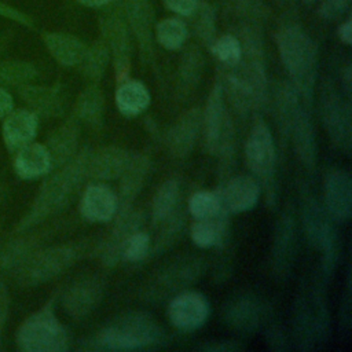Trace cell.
I'll return each instance as SVG.
<instances>
[{"instance_id":"54","label":"cell","mask_w":352,"mask_h":352,"mask_svg":"<svg viewBox=\"0 0 352 352\" xmlns=\"http://www.w3.org/2000/svg\"><path fill=\"white\" fill-rule=\"evenodd\" d=\"M12 96L4 87H0V118L6 117L12 110Z\"/></svg>"},{"instance_id":"58","label":"cell","mask_w":352,"mask_h":352,"mask_svg":"<svg viewBox=\"0 0 352 352\" xmlns=\"http://www.w3.org/2000/svg\"><path fill=\"white\" fill-rule=\"evenodd\" d=\"M278 1H283L285 3V1H289V0H278Z\"/></svg>"},{"instance_id":"15","label":"cell","mask_w":352,"mask_h":352,"mask_svg":"<svg viewBox=\"0 0 352 352\" xmlns=\"http://www.w3.org/2000/svg\"><path fill=\"white\" fill-rule=\"evenodd\" d=\"M209 312L206 297L194 290H184L173 296L168 304L169 322L182 331H194L204 326Z\"/></svg>"},{"instance_id":"20","label":"cell","mask_w":352,"mask_h":352,"mask_svg":"<svg viewBox=\"0 0 352 352\" xmlns=\"http://www.w3.org/2000/svg\"><path fill=\"white\" fill-rule=\"evenodd\" d=\"M223 206L230 214H236L253 209L261 195V186L254 176L236 175L228 177L217 187Z\"/></svg>"},{"instance_id":"43","label":"cell","mask_w":352,"mask_h":352,"mask_svg":"<svg viewBox=\"0 0 352 352\" xmlns=\"http://www.w3.org/2000/svg\"><path fill=\"white\" fill-rule=\"evenodd\" d=\"M209 50L224 69L236 66L242 58V48L235 34H223L219 38H214L209 45Z\"/></svg>"},{"instance_id":"51","label":"cell","mask_w":352,"mask_h":352,"mask_svg":"<svg viewBox=\"0 0 352 352\" xmlns=\"http://www.w3.org/2000/svg\"><path fill=\"white\" fill-rule=\"evenodd\" d=\"M341 91L345 98L351 99L352 92V66L351 62H346L341 70Z\"/></svg>"},{"instance_id":"36","label":"cell","mask_w":352,"mask_h":352,"mask_svg":"<svg viewBox=\"0 0 352 352\" xmlns=\"http://www.w3.org/2000/svg\"><path fill=\"white\" fill-rule=\"evenodd\" d=\"M186 223V216L182 205L162 221L155 224L158 227V232L151 242L150 254L148 256H160L168 249H170L180 238Z\"/></svg>"},{"instance_id":"27","label":"cell","mask_w":352,"mask_h":352,"mask_svg":"<svg viewBox=\"0 0 352 352\" xmlns=\"http://www.w3.org/2000/svg\"><path fill=\"white\" fill-rule=\"evenodd\" d=\"M80 121L76 117L69 118L59 125L48 138L47 150L51 155L52 166H62L69 162L78 151Z\"/></svg>"},{"instance_id":"53","label":"cell","mask_w":352,"mask_h":352,"mask_svg":"<svg viewBox=\"0 0 352 352\" xmlns=\"http://www.w3.org/2000/svg\"><path fill=\"white\" fill-rule=\"evenodd\" d=\"M7 308H8V293H7L6 285L0 279V338H1L3 324H4L6 316H7Z\"/></svg>"},{"instance_id":"26","label":"cell","mask_w":352,"mask_h":352,"mask_svg":"<svg viewBox=\"0 0 352 352\" xmlns=\"http://www.w3.org/2000/svg\"><path fill=\"white\" fill-rule=\"evenodd\" d=\"M131 151L124 147L110 144L98 150H91L88 176L96 182L116 180L122 173Z\"/></svg>"},{"instance_id":"2","label":"cell","mask_w":352,"mask_h":352,"mask_svg":"<svg viewBox=\"0 0 352 352\" xmlns=\"http://www.w3.org/2000/svg\"><path fill=\"white\" fill-rule=\"evenodd\" d=\"M280 60L290 77V82L297 89L301 102L312 110L318 48L309 34L297 23L282 25L275 34Z\"/></svg>"},{"instance_id":"45","label":"cell","mask_w":352,"mask_h":352,"mask_svg":"<svg viewBox=\"0 0 352 352\" xmlns=\"http://www.w3.org/2000/svg\"><path fill=\"white\" fill-rule=\"evenodd\" d=\"M228 3L241 16H245L248 22L256 25L265 21L270 14L267 6L261 0H228Z\"/></svg>"},{"instance_id":"5","label":"cell","mask_w":352,"mask_h":352,"mask_svg":"<svg viewBox=\"0 0 352 352\" xmlns=\"http://www.w3.org/2000/svg\"><path fill=\"white\" fill-rule=\"evenodd\" d=\"M245 162L265 192L268 208L276 205L278 187L275 180L276 173V148L272 132L264 122L260 113H254L249 135L245 142Z\"/></svg>"},{"instance_id":"31","label":"cell","mask_w":352,"mask_h":352,"mask_svg":"<svg viewBox=\"0 0 352 352\" xmlns=\"http://www.w3.org/2000/svg\"><path fill=\"white\" fill-rule=\"evenodd\" d=\"M228 216L223 210L212 219H194L190 224V236L194 245L201 249L220 246L228 235Z\"/></svg>"},{"instance_id":"50","label":"cell","mask_w":352,"mask_h":352,"mask_svg":"<svg viewBox=\"0 0 352 352\" xmlns=\"http://www.w3.org/2000/svg\"><path fill=\"white\" fill-rule=\"evenodd\" d=\"M164 3L177 15L190 16L198 4V0H164Z\"/></svg>"},{"instance_id":"57","label":"cell","mask_w":352,"mask_h":352,"mask_svg":"<svg viewBox=\"0 0 352 352\" xmlns=\"http://www.w3.org/2000/svg\"><path fill=\"white\" fill-rule=\"evenodd\" d=\"M304 3H307V4H309V3H314V1H316V0H302Z\"/></svg>"},{"instance_id":"4","label":"cell","mask_w":352,"mask_h":352,"mask_svg":"<svg viewBox=\"0 0 352 352\" xmlns=\"http://www.w3.org/2000/svg\"><path fill=\"white\" fill-rule=\"evenodd\" d=\"M308 286L296 297L293 309V337L300 351H314L329 337V312L323 290L318 282Z\"/></svg>"},{"instance_id":"49","label":"cell","mask_w":352,"mask_h":352,"mask_svg":"<svg viewBox=\"0 0 352 352\" xmlns=\"http://www.w3.org/2000/svg\"><path fill=\"white\" fill-rule=\"evenodd\" d=\"M265 342L267 346L272 351H286L287 346V337L280 326L272 324L265 333Z\"/></svg>"},{"instance_id":"22","label":"cell","mask_w":352,"mask_h":352,"mask_svg":"<svg viewBox=\"0 0 352 352\" xmlns=\"http://www.w3.org/2000/svg\"><path fill=\"white\" fill-rule=\"evenodd\" d=\"M78 209L89 223H109L118 210V198L107 184L91 183L81 194Z\"/></svg>"},{"instance_id":"35","label":"cell","mask_w":352,"mask_h":352,"mask_svg":"<svg viewBox=\"0 0 352 352\" xmlns=\"http://www.w3.org/2000/svg\"><path fill=\"white\" fill-rule=\"evenodd\" d=\"M180 201L182 194L179 182L172 177L164 180L155 190L151 199L150 213L153 224H158L165 217L172 214L180 206Z\"/></svg>"},{"instance_id":"34","label":"cell","mask_w":352,"mask_h":352,"mask_svg":"<svg viewBox=\"0 0 352 352\" xmlns=\"http://www.w3.org/2000/svg\"><path fill=\"white\" fill-rule=\"evenodd\" d=\"M74 117L92 128H100L104 120V96L96 84L84 88L74 104Z\"/></svg>"},{"instance_id":"25","label":"cell","mask_w":352,"mask_h":352,"mask_svg":"<svg viewBox=\"0 0 352 352\" xmlns=\"http://www.w3.org/2000/svg\"><path fill=\"white\" fill-rule=\"evenodd\" d=\"M151 162L150 158L143 153H131L129 160L120 175V191H118V210L133 206L136 197L143 190Z\"/></svg>"},{"instance_id":"17","label":"cell","mask_w":352,"mask_h":352,"mask_svg":"<svg viewBox=\"0 0 352 352\" xmlns=\"http://www.w3.org/2000/svg\"><path fill=\"white\" fill-rule=\"evenodd\" d=\"M230 120L231 114L227 110L223 87L217 78L212 85V89L206 98L205 107L202 110L201 135L204 138V146L208 153L214 154L221 132Z\"/></svg>"},{"instance_id":"48","label":"cell","mask_w":352,"mask_h":352,"mask_svg":"<svg viewBox=\"0 0 352 352\" xmlns=\"http://www.w3.org/2000/svg\"><path fill=\"white\" fill-rule=\"evenodd\" d=\"M198 351L204 352H241L245 351L246 346L239 341L232 340H220V341H205L197 346Z\"/></svg>"},{"instance_id":"18","label":"cell","mask_w":352,"mask_h":352,"mask_svg":"<svg viewBox=\"0 0 352 352\" xmlns=\"http://www.w3.org/2000/svg\"><path fill=\"white\" fill-rule=\"evenodd\" d=\"M201 121L202 110L191 107L182 113L169 126L165 144L173 158H186L192 151L201 135Z\"/></svg>"},{"instance_id":"32","label":"cell","mask_w":352,"mask_h":352,"mask_svg":"<svg viewBox=\"0 0 352 352\" xmlns=\"http://www.w3.org/2000/svg\"><path fill=\"white\" fill-rule=\"evenodd\" d=\"M14 166L21 177L34 179L50 173L52 161L45 146L40 143H28L18 150Z\"/></svg>"},{"instance_id":"19","label":"cell","mask_w":352,"mask_h":352,"mask_svg":"<svg viewBox=\"0 0 352 352\" xmlns=\"http://www.w3.org/2000/svg\"><path fill=\"white\" fill-rule=\"evenodd\" d=\"M104 282L98 276H85L72 283L62 296L65 312L80 319L91 314L102 301Z\"/></svg>"},{"instance_id":"9","label":"cell","mask_w":352,"mask_h":352,"mask_svg":"<svg viewBox=\"0 0 352 352\" xmlns=\"http://www.w3.org/2000/svg\"><path fill=\"white\" fill-rule=\"evenodd\" d=\"M319 114L322 125L333 144L349 155L352 148L351 100L348 98H342V95L330 80L322 84Z\"/></svg>"},{"instance_id":"28","label":"cell","mask_w":352,"mask_h":352,"mask_svg":"<svg viewBox=\"0 0 352 352\" xmlns=\"http://www.w3.org/2000/svg\"><path fill=\"white\" fill-rule=\"evenodd\" d=\"M18 92L36 114L60 116L65 110L66 99L60 87L58 85L44 87L25 84L18 87Z\"/></svg>"},{"instance_id":"1","label":"cell","mask_w":352,"mask_h":352,"mask_svg":"<svg viewBox=\"0 0 352 352\" xmlns=\"http://www.w3.org/2000/svg\"><path fill=\"white\" fill-rule=\"evenodd\" d=\"M166 344L160 323L144 311H129L110 320L98 333L81 341L82 351H142Z\"/></svg>"},{"instance_id":"46","label":"cell","mask_w":352,"mask_h":352,"mask_svg":"<svg viewBox=\"0 0 352 352\" xmlns=\"http://www.w3.org/2000/svg\"><path fill=\"white\" fill-rule=\"evenodd\" d=\"M0 18L8 19L29 29H34V19L28 12L22 11L18 7L11 6L4 0H0Z\"/></svg>"},{"instance_id":"11","label":"cell","mask_w":352,"mask_h":352,"mask_svg":"<svg viewBox=\"0 0 352 352\" xmlns=\"http://www.w3.org/2000/svg\"><path fill=\"white\" fill-rule=\"evenodd\" d=\"M102 40L106 43L117 82L128 78L131 70V40L125 16L118 10L104 12L100 18Z\"/></svg>"},{"instance_id":"12","label":"cell","mask_w":352,"mask_h":352,"mask_svg":"<svg viewBox=\"0 0 352 352\" xmlns=\"http://www.w3.org/2000/svg\"><path fill=\"white\" fill-rule=\"evenodd\" d=\"M221 316L232 331L250 336L263 324L267 316V307L256 294L242 292L234 294L224 302Z\"/></svg>"},{"instance_id":"37","label":"cell","mask_w":352,"mask_h":352,"mask_svg":"<svg viewBox=\"0 0 352 352\" xmlns=\"http://www.w3.org/2000/svg\"><path fill=\"white\" fill-rule=\"evenodd\" d=\"M110 63V52L106 43L100 38L94 41L91 45H87L84 56L80 62L81 73L92 84H96L102 80L103 74L107 70Z\"/></svg>"},{"instance_id":"3","label":"cell","mask_w":352,"mask_h":352,"mask_svg":"<svg viewBox=\"0 0 352 352\" xmlns=\"http://www.w3.org/2000/svg\"><path fill=\"white\" fill-rule=\"evenodd\" d=\"M91 148L84 147L65 165L51 175L40 187L29 214L22 220L19 228H29L45 217L65 209L78 192L82 183L89 177Z\"/></svg>"},{"instance_id":"24","label":"cell","mask_w":352,"mask_h":352,"mask_svg":"<svg viewBox=\"0 0 352 352\" xmlns=\"http://www.w3.org/2000/svg\"><path fill=\"white\" fill-rule=\"evenodd\" d=\"M290 140L300 164L307 170L312 172L316 165V139L311 120V110L304 104L298 107L294 117L289 142Z\"/></svg>"},{"instance_id":"55","label":"cell","mask_w":352,"mask_h":352,"mask_svg":"<svg viewBox=\"0 0 352 352\" xmlns=\"http://www.w3.org/2000/svg\"><path fill=\"white\" fill-rule=\"evenodd\" d=\"M113 0H78L80 4L85 6V7H91V8H98V7H103L107 6L109 3H111Z\"/></svg>"},{"instance_id":"16","label":"cell","mask_w":352,"mask_h":352,"mask_svg":"<svg viewBox=\"0 0 352 352\" xmlns=\"http://www.w3.org/2000/svg\"><path fill=\"white\" fill-rule=\"evenodd\" d=\"M323 201L327 214L345 223L352 214V179L344 169H331L323 182Z\"/></svg>"},{"instance_id":"14","label":"cell","mask_w":352,"mask_h":352,"mask_svg":"<svg viewBox=\"0 0 352 352\" xmlns=\"http://www.w3.org/2000/svg\"><path fill=\"white\" fill-rule=\"evenodd\" d=\"M113 220V227L98 253L102 264L107 268L116 267L120 261H122L124 246L133 232L142 230L144 214L139 209L131 206L117 210Z\"/></svg>"},{"instance_id":"47","label":"cell","mask_w":352,"mask_h":352,"mask_svg":"<svg viewBox=\"0 0 352 352\" xmlns=\"http://www.w3.org/2000/svg\"><path fill=\"white\" fill-rule=\"evenodd\" d=\"M351 0H322L318 8V14L326 21L338 19L349 8Z\"/></svg>"},{"instance_id":"39","label":"cell","mask_w":352,"mask_h":352,"mask_svg":"<svg viewBox=\"0 0 352 352\" xmlns=\"http://www.w3.org/2000/svg\"><path fill=\"white\" fill-rule=\"evenodd\" d=\"M226 210L219 190H198L188 197L187 212L192 219H212Z\"/></svg>"},{"instance_id":"38","label":"cell","mask_w":352,"mask_h":352,"mask_svg":"<svg viewBox=\"0 0 352 352\" xmlns=\"http://www.w3.org/2000/svg\"><path fill=\"white\" fill-rule=\"evenodd\" d=\"M204 55L201 50L191 44L184 48L179 60V81L184 89H194L204 74Z\"/></svg>"},{"instance_id":"52","label":"cell","mask_w":352,"mask_h":352,"mask_svg":"<svg viewBox=\"0 0 352 352\" xmlns=\"http://www.w3.org/2000/svg\"><path fill=\"white\" fill-rule=\"evenodd\" d=\"M338 38L345 44L349 45L352 43V16L349 15L337 29Z\"/></svg>"},{"instance_id":"44","label":"cell","mask_w":352,"mask_h":352,"mask_svg":"<svg viewBox=\"0 0 352 352\" xmlns=\"http://www.w3.org/2000/svg\"><path fill=\"white\" fill-rule=\"evenodd\" d=\"M151 238L148 232L143 230H138L133 232L126 241L122 252V261L139 263L143 261L150 254Z\"/></svg>"},{"instance_id":"23","label":"cell","mask_w":352,"mask_h":352,"mask_svg":"<svg viewBox=\"0 0 352 352\" xmlns=\"http://www.w3.org/2000/svg\"><path fill=\"white\" fill-rule=\"evenodd\" d=\"M301 104L304 103L301 102L297 89L289 80L280 81L275 87L272 98V114L276 124V131L279 135L282 148H285V146H287L289 143L292 125L297 114V110Z\"/></svg>"},{"instance_id":"7","label":"cell","mask_w":352,"mask_h":352,"mask_svg":"<svg viewBox=\"0 0 352 352\" xmlns=\"http://www.w3.org/2000/svg\"><path fill=\"white\" fill-rule=\"evenodd\" d=\"M301 224L308 243L322 253V274L333 275L337 265V232L334 220L308 188H301Z\"/></svg>"},{"instance_id":"29","label":"cell","mask_w":352,"mask_h":352,"mask_svg":"<svg viewBox=\"0 0 352 352\" xmlns=\"http://www.w3.org/2000/svg\"><path fill=\"white\" fill-rule=\"evenodd\" d=\"M37 114L28 109L11 110L3 124V138L11 150L30 143L37 132Z\"/></svg>"},{"instance_id":"42","label":"cell","mask_w":352,"mask_h":352,"mask_svg":"<svg viewBox=\"0 0 352 352\" xmlns=\"http://www.w3.org/2000/svg\"><path fill=\"white\" fill-rule=\"evenodd\" d=\"M190 18L195 36L202 44L209 47L216 38V12L213 7L208 3L198 1Z\"/></svg>"},{"instance_id":"13","label":"cell","mask_w":352,"mask_h":352,"mask_svg":"<svg viewBox=\"0 0 352 352\" xmlns=\"http://www.w3.org/2000/svg\"><path fill=\"white\" fill-rule=\"evenodd\" d=\"M296 217L290 208L279 216L271 243V271L278 280H286L293 270L296 257Z\"/></svg>"},{"instance_id":"21","label":"cell","mask_w":352,"mask_h":352,"mask_svg":"<svg viewBox=\"0 0 352 352\" xmlns=\"http://www.w3.org/2000/svg\"><path fill=\"white\" fill-rule=\"evenodd\" d=\"M124 16L139 45L142 59L150 62L154 54V12L148 0H124Z\"/></svg>"},{"instance_id":"8","label":"cell","mask_w":352,"mask_h":352,"mask_svg":"<svg viewBox=\"0 0 352 352\" xmlns=\"http://www.w3.org/2000/svg\"><path fill=\"white\" fill-rule=\"evenodd\" d=\"M16 342L28 352H63L70 348V336L56 318L52 302H47L21 324Z\"/></svg>"},{"instance_id":"40","label":"cell","mask_w":352,"mask_h":352,"mask_svg":"<svg viewBox=\"0 0 352 352\" xmlns=\"http://www.w3.org/2000/svg\"><path fill=\"white\" fill-rule=\"evenodd\" d=\"M36 66L26 60L7 59L0 62V87H21L37 77Z\"/></svg>"},{"instance_id":"10","label":"cell","mask_w":352,"mask_h":352,"mask_svg":"<svg viewBox=\"0 0 352 352\" xmlns=\"http://www.w3.org/2000/svg\"><path fill=\"white\" fill-rule=\"evenodd\" d=\"M77 257L78 250L72 245L52 246L32 253L18 268L19 280L30 286L44 283L66 271Z\"/></svg>"},{"instance_id":"41","label":"cell","mask_w":352,"mask_h":352,"mask_svg":"<svg viewBox=\"0 0 352 352\" xmlns=\"http://www.w3.org/2000/svg\"><path fill=\"white\" fill-rule=\"evenodd\" d=\"M157 41L169 51L180 50L188 36L186 23L179 18H165L155 25L154 30Z\"/></svg>"},{"instance_id":"33","label":"cell","mask_w":352,"mask_h":352,"mask_svg":"<svg viewBox=\"0 0 352 352\" xmlns=\"http://www.w3.org/2000/svg\"><path fill=\"white\" fill-rule=\"evenodd\" d=\"M150 92L147 87L138 80H124L118 82L114 100L118 111L125 117H135L143 113L150 104Z\"/></svg>"},{"instance_id":"56","label":"cell","mask_w":352,"mask_h":352,"mask_svg":"<svg viewBox=\"0 0 352 352\" xmlns=\"http://www.w3.org/2000/svg\"><path fill=\"white\" fill-rule=\"evenodd\" d=\"M8 40H10V33H8V32H4V33L0 36V54H1V51L7 47Z\"/></svg>"},{"instance_id":"6","label":"cell","mask_w":352,"mask_h":352,"mask_svg":"<svg viewBox=\"0 0 352 352\" xmlns=\"http://www.w3.org/2000/svg\"><path fill=\"white\" fill-rule=\"evenodd\" d=\"M205 263L197 254H180L158 268L142 287V300L161 302L187 290L202 275Z\"/></svg>"},{"instance_id":"30","label":"cell","mask_w":352,"mask_h":352,"mask_svg":"<svg viewBox=\"0 0 352 352\" xmlns=\"http://www.w3.org/2000/svg\"><path fill=\"white\" fill-rule=\"evenodd\" d=\"M41 38L51 56L65 67L78 66L87 50L82 40L69 33L45 32Z\"/></svg>"}]
</instances>
